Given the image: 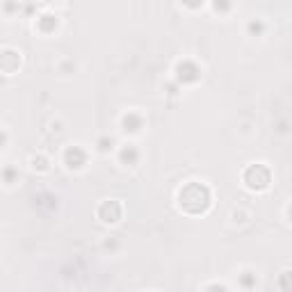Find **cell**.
<instances>
[{
	"label": "cell",
	"mask_w": 292,
	"mask_h": 292,
	"mask_svg": "<svg viewBox=\"0 0 292 292\" xmlns=\"http://www.w3.org/2000/svg\"><path fill=\"white\" fill-rule=\"evenodd\" d=\"M212 203L210 189L203 183H187L178 192V206L187 215H203Z\"/></svg>",
	"instance_id": "obj_1"
},
{
	"label": "cell",
	"mask_w": 292,
	"mask_h": 292,
	"mask_svg": "<svg viewBox=\"0 0 292 292\" xmlns=\"http://www.w3.org/2000/svg\"><path fill=\"white\" fill-rule=\"evenodd\" d=\"M244 185L254 192H263V189L270 187V180H272V173L265 164H251V167L244 169V176H242Z\"/></svg>",
	"instance_id": "obj_2"
},
{
	"label": "cell",
	"mask_w": 292,
	"mask_h": 292,
	"mask_svg": "<svg viewBox=\"0 0 292 292\" xmlns=\"http://www.w3.org/2000/svg\"><path fill=\"white\" fill-rule=\"evenodd\" d=\"M124 215V206H121L119 201H105L98 206V219L105 224H117Z\"/></svg>",
	"instance_id": "obj_3"
},
{
	"label": "cell",
	"mask_w": 292,
	"mask_h": 292,
	"mask_svg": "<svg viewBox=\"0 0 292 292\" xmlns=\"http://www.w3.org/2000/svg\"><path fill=\"white\" fill-rule=\"evenodd\" d=\"M201 78V69L194 64V62H180L178 66H176V80L183 82V85H192V82H196Z\"/></svg>",
	"instance_id": "obj_4"
},
{
	"label": "cell",
	"mask_w": 292,
	"mask_h": 292,
	"mask_svg": "<svg viewBox=\"0 0 292 292\" xmlns=\"http://www.w3.org/2000/svg\"><path fill=\"white\" fill-rule=\"evenodd\" d=\"M64 164L69 169H82L87 164V153L80 146H69L64 151Z\"/></svg>",
	"instance_id": "obj_5"
},
{
	"label": "cell",
	"mask_w": 292,
	"mask_h": 292,
	"mask_svg": "<svg viewBox=\"0 0 292 292\" xmlns=\"http://www.w3.org/2000/svg\"><path fill=\"white\" fill-rule=\"evenodd\" d=\"M121 126H124V133H140V128L144 126V119L135 112H128L121 119Z\"/></svg>",
	"instance_id": "obj_6"
},
{
	"label": "cell",
	"mask_w": 292,
	"mask_h": 292,
	"mask_svg": "<svg viewBox=\"0 0 292 292\" xmlns=\"http://www.w3.org/2000/svg\"><path fill=\"white\" fill-rule=\"evenodd\" d=\"M119 160L124 164H128V167H133V164H137V160H140V151H137L133 144H126L119 153Z\"/></svg>",
	"instance_id": "obj_7"
},
{
	"label": "cell",
	"mask_w": 292,
	"mask_h": 292,
	"mask_svg": "<svg viewBox=\"0 0 292 292\" xmlns=\"http://www.w3.org/2000/svg\"><path fill=\"white\" fill-rule=\"evenodd\" d=\"M37 27L41 30V32H55L57 30V16H53V14H43V16H39L37 21Z\"/></svg>",
	"instance_id": "obj_8"
},
{
	"label": "cell",
	"mask_w": 292,
	"mask_h": 292,
	"mask_svg": "<svg viewBox=\"0 0 292 292\" xmlns=\"http://www.w3.org/2000/svg\"><path fill=\"white\" fill-rule=\"evenodd\" d=\"M212 7H215V11H219V14H226L233 7V2L231 0H212Z\"/></svg>",
	"instance_id": "obj_9"
},
{
	"label": "cell",
	"mask_w": 292,
	"mask_h": 292,
	"mask_svg": "<svg viewBox=\"0 0 292 292\" xmlns=\"http://www.w3.org/2000/svg\"><path fill=\"white\" fill-rule=\"evenodd\" d=\"M279 288L281 290H292V272H283L279 279Z\"/></svg>",
	"instance_id": "obj_10"
},
{
	"label": "cell",
	"mask_w": 292,
	"mask_h": 292,
	"mask_svg": "<svg viewBox=\"0 0 292 292\" xmlns=\"http://www.w3.org/2000/svg\"><path fill=\"white\" fill-rule=\"evenodd\" d=\"M112 146H114L112 137H101V140H98V151H101V153H108Z\"/></svg>",
	"instance_id": "obj_11"
},
{
	"label": "cell",
	"mask_w": 292,
	"mask_h": 292,
	"mask_svg": "<svg viewBox=\"0 0 292 292\" xmlns=\"http://www.w3.org/2000/svg\"><path fill=\"white\" fill-rule=\"evenodd\" d=\"M32 167L39 169V171H46L48 169V160L46 157H32Z\"/></svg>",
	"instance_id": "obj_12"
},
{
	"label": "cell",
	"mask_w": 292,
	"mask_h": 292,
	"mask_svg": "<svg viewBox=\"0 0 292 292\" xmlns=\"http://www.w3.org/2000/svg\"><path fill=\"white\" fill-rule=\"evenodd\" d=\"M263 30H265V25L260 21H251L249 23V34H263Z\"/></svg>",
	"instance_id": "obj_13"
},
{
	"label": "cell",
	"mask_w": 292,
	"mask_h": 292,
	"mask_svg": "<svg viewBox=\"0 0 292 292\" xmlns=\"http://www.w3.org/2000/svg\"><path fill=\"white\" fill-rule=\"evenodd\" d=\"M185 7H189V9H199V7H203V2L206 0H180Z\"/></svg>",
	"instance_id": "obj_14"
},
{
	"label": "cell",
	"mask_w": 292,
	"mask_h": 292,
	"mask_svg": "<svg viewBox=\"0 0 292 292\" xmlns=\"http://www.w3.org/2000/svg\"><path fill=\"white\" fill-rule=\"evenodd\" d=\"M256 286V281H254V276L249 274V272H247V274L242 276V288H254Z\"/></svg>",
	"instance_id": "obj_15"
},
{
	"label": "cell",
	"mask_w": 292,
	"mask_h": 292,
	"mask_svg": "<svg viewBox=\"0 0 292 292\" xmlns=\"http://www.w3.org/2000/svg\"><path fill=\"white\" fill-rule=\"evenodd\" d=\"M288 215H290V219H292V208H290V212H288Z\"/></svg>",
	"instance_id": "obj_16"
}]
</instances>
